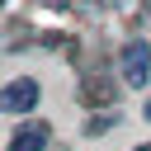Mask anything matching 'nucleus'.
I'll return each mask as SVG.
<instances>
[{"mask_svg": "<svg viewBox=\"0 0 151 151\" xmlns=\"http://www.w3.org/2000/svg\"><path fill=\"white\" fill-rule=\"evenodd\" d=\"M118 66H123V80H127V85H146V80H151V47H146L142 38L127 42L123 57H118Z\"/></svg>", "mask_w": 151, "mask_h": 151, "instance_id": "1", "label": "nucleus"}, {"mask_svg": "<svg viewBox=\"0 0 151 151\" xmlns=\"http://www.w3.org/2000/svg\"><path fill=\"white\" fill-rule=\"evenodd\" d=\"M33 104H38V80L24 76V80H9V85H5V109H9V113H28Z\"/></svg>", "mask_w": 151, "mask_h": 151, "instance_id": "2", "label": "nucleus"}, {"mask_svg": "<svg viewBox=\"0 0 151 151\" xmlns=\"http://www.w3.org/2000/svg\"><path fill=\"white\" fill-rule=\"evenodd\" d=\"M47 137H52V127H47V123H24V127L9 137V151H42V146H47Z\"/></svg>", "mask_w": 151, "mask_h": 151, "instance_id": "3", "label": "nucleus"}, {"mask_svg": "<svg viewBox=\"0 0 151 151\" xmlns=\"http://www.w3.org/2000/svg\"><path fill=\"white\" fill-rule=\"evenodd\" d=\"M142 113H146V123H151V99H146V109H142Z\"/></svg>", "mask_w": 151, "mask_h": 151, "instance_id": "4", "label": "nucleus"}, {"mask_svg": "<svg viewBox=\"0 0 151 151\" xmlns=\"http://www.w3.org/2000/svg\"><path fill=\"white\" fill-rule=\"evenodd\" d=\"M137 151H151V146H137Z\"/></svg>", "mask_w": 151, "mask_h": 151, "instance_id": "5", "label": "nucleus"}]
</instances>
